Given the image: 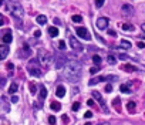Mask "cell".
I'll list each match as a JSON object with an SVG mask.
<instances>
[{"mask_svg": "<svg viewBox=\"0 0 145 125\" xmlns=\"http://www.w3.org/2000/svg\"><path fill=\"white\" fill-rule=\"evenodd\" d=\"M63 75H64V78L67 81H70V83L80 81V77H81V64L77 60H74V58L68 60L67 64L63 68Z\"/></svg>", "mask_w": 145, "mask_h": 125, "instance_id": "6da1fadb", "label": "cell"}, {"mask_svg": "<svg viewBox=\"0 0 145 125\" xmlns=\"http://www.w3.org/2000/svg\"><path fill=\"white\" fill-rule=\"evenodd\" d=\"M6 3H7V7H9L10 13L16 19L21 20L24 17V9H23V6H21V3L19 0H6Z\"/></svg>", "mask_w": 145, "mask_h": 125, "instance_id": "7a4b0ae2", "label": "cell"}, {"mask_svg": "<svg viewBox=\"0 0 145 125\" xmlns=\"http://www.w3.org/2000/svg\"><path fill=\"white\" fill-rule=\"evenodd\" d=\"M27 71L30 75L33 77H41V68H40V61L39 58H31L27 64Z\"/></svg>", "mask_w": 145, "mask_h": 125, "instance_id": "3957f363", "label": "cell"}, {"mask_svg": "<svg viewBox=\"0 0 145 125\" xmlns=\"http://www.w3.org/2000/svg\"><path fill=\"white\" fill-rule=\"evenodd\" d=\"M51 60H53V56L47 50H44V48H40V50H39V61H40L41 65L48 67V65L51 64Z\"/></svg>", "mask_w": 145, "mask_h": 125, "instance_id": "277c9868", "label": "cell"}, {"mask_svg": "<svg viewBox=\"0 0 145 125\" xmlns=\"http://www.w3.org/2000/svg\"><path fill=\"white\" fill-rule=\"evenodd\" d=\"M70 45H71V48L74 51H83V44L74 37V36L70 37Z\"/></svg>", "mask_w": 145, "mask_h": 125, "instance_id": "5b68a950", "label": "cell"}, {"mask_svg": "<svg viewBox=\"0 0 145 125\" xmlns=\"http://www.w3.org/2000/svg\"><path fill=\"white\" fill-rule=\"evenodd\" d=\"M76 31H77V34H78V37H81V39H84V40H91V36H90L88 30L85 27H77Z\"/></svg>", "mask_w": 145, "mask_h": 125, "instance_id": "8992f818", "label": "cell"}, {"mask_svg": "<svg viewBox=\"0 0 145 125\" xmlns=\"http://www.w3.org/2000/svg\"><path fill=\"white\" fill-rule=\"evenodd\" d=\"M67 61H68V58L65 56H57V58H56V68H64V65L67 64Z\"/></svg>", "mask_w": 145, "mask_h": 125, "instance_id": "52a82bcc", "label": "cell"}, {"mask_svg": "<svg viewBox=\"0 0 145 125\" xmlns=\"http://www.w3.org/2000/svg\"><path fill=\"white\" fill-rule=\"evenodd\" d=\"M97 27H98V30H107V27H108V19L107 17H100L97 20Z\"/></svg>", "mask_w": 145, "mask_h": 125, "instance_id": "ba28073f", "label": "cell"}, {"mask_svg": "<svg viewBox=\"0 0 145 125\" xmlns=\"http://www.w3.org/2000/svg\"><path fill=\"white\" fill-rule=\"evenodd\" d=\"M93 97L97 100V101L100 102V105H101V108L104 109L105 112H108V108H107V105H105V102H104V100L101 98V95H100V92H97V91H93Z\"/></svg>", "mask_w": 145, "mask_h": 125, "instance_id": "9c48e42d", "label": "cell"}, {"mask_svg": "<svg viewBox=\"0 0 145 125\" xmlns=\"http://www.w3.org/2000/svg\"><path fill=\"white\" fill-rule=\"evenodd\" d=\"M134 7L131 4H124L122 6V13L125 14V16H134Z\"/></svg>", "mask_w": 145, "mask_h": 125, "instance_id": "30bf717a", "label": "cell"}, {"mask_svg": "<svg viewBox=\"0 0 145 125\" xmlns=\"http://www.w3.org/2000/svg\"><path fill=\"white\" fill-rule=\"evenodd\" d=\"M7 54H9V45L3 43V45H0V58L4 60L7 57Z\"/></svg>", "mask_w": 145, "mask_h": 125, "instance_id": "8fae6325", "label": "cell"}, {"mask_svg": "<svg viewBox=\"0 0 145 125\" xmlns=\"http://www.w3.org/2000/svg\"><path fill=\"white\" fill-rule=\"evenodd\" d=\"M12 40H13V36L10 31H6V33L3 34V37H1V41L4 43V44H9V43H12Z\"/></svg>", "mask_w": 145, "mask_h": 125, "instance_id": "7c38bea8", "label": "cell"}, {"mask_svg": "<svg viewBox=\"0 0 145 125\" xmlns=\"http://www.w3.org/2000/svg\"><path fill=\"white\" fill-rule=\"evenodd\" d=\"M122 71H127V73H134V71H137V68L134 67V65H131V64H124L121 67Z\"/></svg>", "mask_w": 145, "mask_h": 125, "instance_id": "4fadbf2b", "label": "cell"}, {"mask_svg": "<svg viewBox=\"0 0 145 125\" xmlns=\"http://www.w3.org/2000/svg\"><path fill=\"white\" fill-rule=\"evenodd\" d=\"M56 95H57L58 98H63V97L65 95V88H64L63 85H58V87H57V91H56Z\"/></svg>", "mask_w": 145, "mask_h": 125, "instance_id": "5bb4252c", "label": "cell"}, {"mask_svg": "<svg viewBox=\"0 0 145 125\" xmlns=\"http://www.w3.org/2000/svg\"><path fill=\"white\" fill-rule=\"evenodd\" d=\"M36 21H37V24L43 26V24H46L47 23V17L44 16V14H39V16L36 17Z\"/></svg>", "mask_w": 145, "mask_h": 125, "instance_id": "9a60e30c", "label": "cell"}, {"mask_svg": "<svg viewBox=\"0 0 145 125\" xmlns=\"http://www.w3.org/2000/svg\"><path fill=\"white\" fill-rule=\"evenodd\" d=\"M48 34H50L51 37H57L58 36V28L54 27V26H50V27H48Z\"/></svg>", "mask_w": 145, "mask_h": 125, "instance_id": "2e32d148", "label": "cell"}, {"mask_svg": "<svg viewBox=\"0 0 145 125\" xmlns=\"http://www.w3.org/2000/svg\"><path fill=\"white\" fill-rule=\"evenodd\" d=\"M135 108H137V102H134V101H129L127 104V109L129 111V112L132 114L134 111H135Z\"/></svg>", "mask_w": 145, "mask_h": 125, "instance_id": "e0dca14e", "label": "cell"}, {"mask_svg": "<svg viewBox=\"0 0 145 125\" xmlns=\"http://www.w3.org/2000/svg\"><path fill=\"white\" fill-rule=\"evenodd\" d=\"M101 81H105L104 77H95V78L90 80V85H95V84H98V83H101Z\"/></svg>", "mask_w": 145, "mask_h": 125, "instance_id": "ac0fdd59", "label": "cell"}, {"mask_svg": "<svg viewBox=\"0 0 145 125\" xmlns=\"http://www.w3.org/2000/svg\"><path fill=\"white\" fill-rule=\"evenodd\" d=\"M120 91L121 92H124V94H131L132 91H131V88L128 87V85H125V84H122L121 87H120Z\"/></svg>", "mask_w": 145, "mask_h": 125, "instance_id": "d6986e66", "label": "cell"}, {"mask_svg": "<svg viewBox=\"0 0 145 125\" xmlns=\"http://www.w3.org/2000/svg\"><path fill=\"white\" fill-rule=\"evenodd\" d=\"M16 92H17V84L12 83L10 87H9V94H16Z\"/></svg>", "mask_w": 145, "mask_h": 125, "instance_id": "ffe728a7", "label": "cell"}, {"mask_svg": "<svg viewBox=\"0 0 145 125\" xmlns=\"http://www.w3.org/2000/svg\"><path fill=\"white\" fill-rule=\"evenodd\" d=\"M121 27H122L124 31H134V26L132 24H127V23H125V24H121Z\"/></svg>", "mask_w": 145, "mask_h": 125, "instance_id": "44dd1931", "label": "cell"}, {"mask_svg": "<svg viewBox=\"0 0 145 125\" xmlns=\"http://www.w3.org/2000/svg\"><path fill=\"white\" fill-rule=\"evenodd\" d=\"M50 107H51L53 111H60V109H61V104H60V102H51Z\"/></svg>", "mask_w": 145, "mask_h": 125, "instance_id": "7402d4cb", "label": "cell"}, {"mask_svg": "<svg viewBox=\"0 0 145 125\" xmlns=\"http://www.w3.org/2000/svg\"><path fill=\"white\" fill-rule=\"evenodd\" d=\"M47 97V88L46 87H41L40 88V100H44Z\"/></svg>", "mask_w": 145, "mask_h": 125, "instance_id": "603a6c76", "label": "cell"}, {"mask_svg": "<svg viewBox=\"0 0 145 125\" xmlns=\"http://www.w3.org/2000/svg\"><path fill=\"white\" fill-rule=\"evenodd\" d=\"M121 47L128 50V48H131V43H129L128 40H122V41H121Z\"/></svg>", "mask_w": 145, "mask_h": 125, "instance_id": "cb8c5ba5", "label": "cell"}, {"mask_svg": "<svg viewBox=\"0 0 145 125\" xmlns=\"http://www.w3.org/2000/svg\"><path fill=\"white\" fill-rule=\"evenodd\" d=\"M93 61H94V64H95V65H98L100 62L103 61V58H101L100 56H97V54H95V56H93Z\"/></svg>", "mask_w": 145, "mask_h": 125, "instance_id": "d4e9b609", "label": "cell"}, {"mask_svg": "<svg viewBox=\"0 0 145 125\" xmlns=\"http://www.w3.org/2000/svg\"><path fill=\"white\" fill-rule=\"evenodd\" d=\"M71 19H73V21H74V23H81L83 21V17L80 16V14H74Z\"/></svg>", "mask_w": 145, "mask_h": 125, "instance_id": "484cf974", "label": "cell"}, {"mask_svg": "<svg viewBox=\"0 0 145 125\" xmlns=\"http://www.w3.org/2000/svg\"><path fill=\"white\" fill-rule=\"evenodd\" d=\"M107 61H108V64H115L117 58L114 56H108V57H107Z\"/></svg>", "mask_w": 145, "mask_h": 125, "instance_id": "4316f807", "label": "cell"}, {"mask_svg": "<svg viewBox=\"0 0 145 125\" xmlns=\"http://www.w3.org/2000/svg\"><path fill=\"white\" fill-rule=\"evenodd\" d=\"M98 71H100L98 65H94L93 68H90V73H91V74H95V73H98Z\"/></svg>", "mask_w": 145, "mask_h": 125, "instance_id": "83f0119b", "label": "cell"}, {"mask_svg": "<svg viewBox=\"0 0 145 125\" xmlns=\"http://www.w3.org/2000/svg\"><path fill=\"white\" fill-rule=\"evenodd\" d=\"M104 3H105V0H95V7H98V9H100Z\"/></svg>", "mask_w": 145, "mask_h": 125, "instance_id": "f1b7e54d", "label": "cell"}, {"mask_svg": "<svg viewBox=\"0 0 145 125\" xmlns=\"http://www.w3.org/2000/svg\"><path fill=\"white\" fill-rule=\"evenodd\" d=\"M58 48H60V50H65V43H64L63 40H60V43H58Z\"/></svg>", "mask_w": 145, "mask_h": 125, "instance_id": "f546056e", "label": "cell"}, {"mask_svg": "<svg viewBox=\"0 0 145 125\" xmlns=\"http://www.w3.org/2000/svg\"><path fill=\"white\" fill-rule=\"evenodd\" d=\"M30 90H31V94H36L37 92V87L34 84H30Z\"/></svg>", "mask_w": 145, "mask_h": 125, "instance_id": "4dcf8cb0", "label": "cell"}, {"mask_svg": "<svg viewBox=\"0 0 145 125\" xmlns=\"http://www.w3.org/2000/svg\"><path fill=\"white\" fill-rule=\"evenodd\" d=\"M80 109V102H74V105H73V111H78Z\"/></svg>", "mask_w": 145, "mask_h": 125, "instance_id": "1f68e13d", "label": "cell"}, {"mask_svg": "<svg viewBox=\"0 0 145 125\" xmlns=\"http://www.w3.org/2000/svg\"><path fill=\"white\" fill-rule=\"evenodd\" d=\"M115 107H117V111H121V107H120V98H115Z\"/></svg>", "mask_w": 145, "mask_h": 125, "instance_id": "d6a6232c", "label": "cell"}, {"mask_svg": "<svg viewBox=\"0 0 145 125\" xmlns=\"http://www.w3.org/2000/svg\"><path fill=\"white\" fill-rule=\"evenodd\" d=\"M111 91H112V85L107 84V85H105V92H111Z\"/></svg>", "mask_w": 145, "mask_h": 125, "instance_id": "836d02e7", "label": "cell"}, {"mask_svg": "<svg viewBox=\"0 0 145 125\" xmlns=\"http://www.w3.org/2000/svg\"><path fill=\"white\" fill-rule=\"evenodd\" d=\"M48 122H50L51 125H54L56 124V117H53V115L51 117H48Z\"/></svg>", "mask_w": 145, "mask_h": 125, "instance_id": "e575fe53", "label": "cell"}, {"mask_svg": "<svg viewBox=\"0 0 145 125\" xmlns=\"http://www.w3.org/2000/svg\"><path fill=\"white\" fill-rule=\"evenodd\" d=\"M84 117H85V118H91V117H93V112H91V111H87V112L84 114Z\"/></svg>", "mask_w": 145, "mask_h": 125, "instance_id": "d590c367", "label": "cell"}, {"mask_svg": "<svg viewBox=\"0 0 145 125\" xmlns=\"http://www.w3.org/2000/svg\"><path fill=\"white\" fill-rule=\"evenodd\" d=\"M108 34H110L111 37H117V33L114 31V30H108Z\"/></svg>", "mask_w": 145, "mask_h": 125, "instance_id": "8d00e7d4", "label": "cell"}, {"mask_svg": "<svg viewBox=\"0 0 145 125\" xmlns=\"http://www.w3.org/2000/svg\"><path fill=\"white\" fill-rule=\"evenodd\" d=\"M19 101V97L17 95H13L12 97V102H17Z\"/></svg>", "mask_w": 145, "mask_h": 125, "instance_id": "74e56055", "label": "cell"}, {"mask_svg": "<svg viewBox=\"0 0 145 125\" xmlns=\"http://www.w3.org/2000/svg\"><path fill=\"white\" fill-rule=\"evenodd\" d=\"M120 58H121V60H127L128 56H127V54H121V56H120Z\"/></svg>", "mask_w": 145, "mask_h": 125, "instance_id": "f35d334b", "label": "cell"}, {"mask_svg": "<svg viewBox=\"0 0 145 125\" xmlns=\"http://www.w3.org/2000/svg\"><path fill=\"white\" fill-rule=\"evenodd\" d=\"M7 68H9V70H13V68H14V65H13L12 62H9V64H7Z\"/></svg>", "mask_w": 145, "mask_h": 125, "instance_id": "ab89813d", "label": "cell"}, {"mask_svg": "<svg viewBox=\"0 0 145 125\" xmlns=\"http://www.w3.org/2000/svg\"><path fill=\"white\" fill-rule=\"evenodd\" d=\"M0 24H4V16H0Z\"/></svg>", "mask_w": 145, "mask_h": 125, "instance_id": "60d3db41", "label": "cell"}, {"mask_svg": "<svg viewBox=\"0 0 145 125\" xmlns=\"http://www.w3.org/2000/svg\"><path fill=\"white\" fill-rule=\"evenodd\" d=\"M40 31H39V30H36V31H34V36H36V37H40Z\"/></svg>", "mask_w": 145, "mask_h": 125, "instance_id": "b9f144b4", "label": "cell"}, {"mask_svg": "<svg viewBox=\"0 0 145 125\" xmlns=\"http://www.w3.org/2000/svg\"><path fill=\"white\" fill-rule=\"evenodd\" d=\"M67 121H68V118H67V115H63V122H64V124H65Z\"/></svg>", "mask_w": 145, "mask_h": 125, "instance_id": "7bdbcfd3", "label": "cell"}, {"mask_svg": "<svg viewBox=\"0 0 145 125\" xmlns=\"http://www.w3.org/2000/svg\"><path fill=\"white\" fill-rule=\"evenodd\" d=\"M87 104L90 105V107H91V105H94V101H93V100H88V101H87Z\"/></svg>", "mask_w": 145, "mask_h": 125, "instance_id": "ee69618b", "label": "cell"}, {"mask_svg": "<svg viewBox=\"0 0 145 125\" xmlns=\"http://www.w3.org/2000/svg\"><path fill=\"white\" fill-rule=\"evenodd\" d=\"M141 28H142V31L145 33V23H144V24H141Z\"/></svg>", "mask_w": 145, "mask_h": 125, "instance_id": "f6af8a7d", "label": "cell"}, {"mask_svg": "<svg viewBox=\"0 0 145 125\" xmlns=\"http://www.w3.org/2000/svg\"><path fill=\"white\" fill-rule=\"evenodd\" d=\"M138 47H145V44L144 43H138Z\"/></svg>", "mask_w": 145, "mask_h": 125, "instance_id": "bcb514c9", "label": "cell"}, {"mask_svg": "<svg viewBox=\"0 0 145 125\" xmlns=\"http://www.w3.org/2000/svg\"><path fill=\"white\" fill-rule=\"evenodd\" d=\"M97 125H110L108 122H101V124H97Z\"/></svg>", "mask_w": 145, "mask_h": 125, "instance_id": "7dc6e473", "label": "cell"}, {"mask_svg": "<svg viewBox=\"0 0 145 125\" xmlns=\"http://www.w3.org/2000/svg\"><path fill=\"white\" fill-rule=\"evenodd\" d=\"M85 125H91V124H85Z\"/></svg>", "mask_w": 145, "mask_h": 125, "instance_id": "c3c4849f", "label": "cell"}]
</instances>
